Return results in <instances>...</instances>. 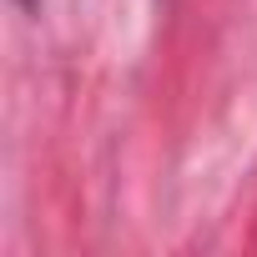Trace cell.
<instances>
[{
    "mask_svg": "<svg viewBox=\"0 0 257 257\" xmlns=\"http://www.w3.org/2000/svg\"><path fill=\"white\" fill-rule=\"evenodd\" d=\"M16 6H21V11H36V6H41V0H16Z\"/></svg>",
    "mask_w": 257,
    "mask_h": 257,
    "instance_id": "6da1fadb",
    "label": "cell"
}]
</instances>
